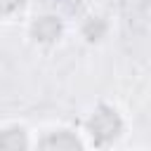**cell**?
Segmentation results:
<instances>
[{
    "instance_id": "cell-1",
    "label": "cell",
    "mask_w": 151,
    "mask_h": 151,
    "mask_svg": "<svg viewBox=\"0 0 151 151\" xmlns=\"http://www.w3.org/2000/svg\"><path fill=\"white\" fill-rule=\"evenodd\" d=\"M120 130H123V120L116 113V109H111V106H99L87 120V132H90L92 142L99 146L111 144L120 134Z\"/></svg>"
},
{
    "instance_id": "cell-2",
    "label": "cell",
    "mask_w": 151,
    "mask_h": 151,
    "mask_svg": "<svg viewBox=\"0 0 151 151\" xmlns=\"http://www.w3.org/2000/svg\"><path fill=\"white\" fill-rule=\"evenodd\" d=\"M38 151H83V144L68 130H59V132H50L40 142Z\"/></svg>"
},
{
    "instance_id": "cell-3",
    "label": "cell",
    "mask_w": 151,
    "mask_h": 151,
    "mask_svg": "<svg viewBox=\"0 0 151 151\" xmlns=\"http://www.w3.org/2000/svg\"><path fill=\"white\" fill-rule=\"evenodd\" d=\"M33 31V38L40 40V42H52L61 35V21L57 17H40L38 21H33L31 26Z\"/></svg>"
},
{
    "instance_id": "cell-4",
    "label": "cell",
    "mask_w": 151,
    "mask_h": 151,
    "mask_svg": "<svg viewBox=\"0 0 151 151\" xmlns=\"http://www.w3.org/2000/svg\"><path fill=\"white\" fill-rule=\"evenodd\" d=\"M28 134L24 127H7L0 132V151H26Z\"/></svg>"
},
{
    "instance_id": "cell-5",
    "label": "cell",
    "mask_w": 151,
    "mask_h": 151,
    "mask_svg": "<svg viewBox=\"0 0 151 151\" xmlns=\"http://www.w3.org/2000/svg\"><path fill=\"white\" fill-rule=\"evenodd\" d=\"M104 33H106V24H104V19H99V17L87 19V21H85V26H83V35H85L90 42L101 40V38H104Z\"/></svg>"
},
{
    "instance_id": "cell-6",
    "label": "cell",
    "mask_w": 151,
    "mask_h": 151,
    "mask_svg": "<svg viewBox=\"0 0 151 151\" xmlns=\"http://www.w3.org/2000/svg\"><path fill=\"white\" fill-rule=\"evenodd\" d=\"M24 5V0H0V14H12Z\"/></svg>"
}]
</instances>
